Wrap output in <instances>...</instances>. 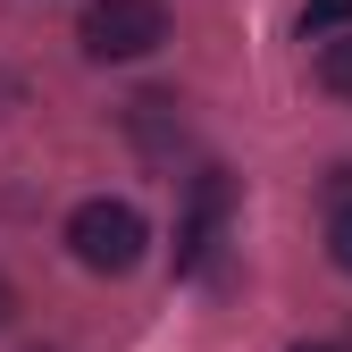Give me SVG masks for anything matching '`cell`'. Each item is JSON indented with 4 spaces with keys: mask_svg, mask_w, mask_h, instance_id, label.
I'll return each instance as SVG.
<instances>
[{
    "mask_svg": "<svg viewBox=\"0 0 352 352\" xmlns=\"http://www.w3.org/2000/svg\"><path fill=\"white\" fill-rule=\"evenodd\" d=\"M143 210L135 201H76V218H67V252L84 260V269H93V277H126V269H135V260H143Z\"/></svg>",
    "mask_w": 352,
    "mask_h": 352,
    "instance_id": "cell-1",
    "label": "cell"
},
{
    "mask_svg": "<svg viewBox=\"0 0 352 352\" xmlns=\"http://www.w3.org/2000/svg\"><path fill=\"white\" fill-rule=\"evenodd\" d=\"M76 34H84L93 59H151L168 42V9H160V0H93Z\"/></svg>",
    "mask_w": 352,
    "mask_h": 352,
    "instance_id": "cell-2",
    "label": "cell"
},
{
    "mask_svg": "<svg viewBox=\"0 0 352 352\" xmlns=\"http://www.w3.org/2000/svg\"><path fill=\"white\" fill-rule=\"evenodd\" d=\"M227 210H235L227 168H201V176H193V193H185V218H176V269H201V260L218 252V235H227Z\"/></svg>",
    "mask_w": 352,
    "mask_h": 352,
    "instance_id": "cell-3",
    "label": "cell"
},
{
    "mask_svg": "<svg viewBox=\"0 0 352 352\" xmlns=\"http://www.w3.org/2000/svg\"><path fill=\"white\" fill-rule=\"evenodd\" d=\"M319 84H327V93H344V101H352V25L319 42Z\"/></svg>",
    "mask_w": 352,
    "mask_h": 352,
    "instance_id": "cell-4",
    "label": "cell"
},
{
    "mask_svg": "<svg viewBox=\"0 0 352 352\" xmlns=\"http://www.w3.org/2000/svg\"><path fill=\"white\" fill-rule=\"evenodd\" d=\"M344 25H352V0H311V9H302V34H311V42H327Z\"/></svg>",
    "mask_w": 352,
    "mask_h": 352,
    "instance_id": "cell-5",
    "label": "cell"
},
{
    "mask_svg": "<svg viewBox=\"0 0 352 352\" xmlns=\"http://www.w3.org/2000/svg\"><path fill=\"white\" fill-rule=\"evenodd\" d=\"M327 252H336V269H352V193H344L336 218H327Z\"/></svg>",
    "mask_w": 352,
    "mask_h": 352,
    "instance_id": "cell-6",
    "label": "cell"
},
{
    "mask_svg": "<svg viewBox=\"0 0 352 352\" xmlns=\"http://www.w3.org/2000/svg\"><path fill=\"white\" fill-rule=\"evenodd\" d=\"M9 311H17V294H9V277H0V327H9Z\"/></svg>",
    "mask_w": 352,
    "mask_h": 352,
    "instance_id": "cell-7",
    "label": "cell"
},
{
    "mask_svg": "<svg viewBox=\"0 0 352 352\" xmlns=\"http://www.w3.org/2000/svg\"><path fill=\"white\" fill-rule=\"evenodd\" d=\"M294 352H336V344H294Z\"/></svg>",
    "mask_w": 352,
    "mask_h": 352,
    "instance_id": "cell-8",
    "label": "cell"
}]
</instances>
